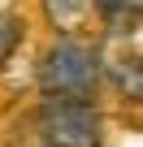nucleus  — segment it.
I'll use <instances>...</instances> for the list:
<instances>
[{
    "mask_svg": "<svg viewBox=\"0 0 143 147\" xmlns=\"http://www.w3.org/2000/svg\"><path fill=\"white\" fill-rule=\"evenodd\" d=\"M18 43H22V18L9 13V9H0V69L9 65V56H13Z\"/></svg>",
    "mask_w": 143,
    "mask_h": 147,
    "instance_id": "obj_6",
    "label": "nucleus"
},
{
    "mask_svg": "<svg viewBox=\"0 0 143 147\" xmlns=\"http://www.w3.org/2000/svg\"><path fill=\"white\" fill-rule=\"evenodd\" d=\"M39 5H43L48 26H52L61 39H78V35L91 26V13H100L96 0H39Z\"/></svg>",
    "mask_w": 143,
    "mask_h": 147,
    "instance_id": "obj_3",
    "label": "nucleus"
},
{
    "mask_svg": "<svg viewBox=\"0 0 143 147\" xmlns=\"http://www.w3.org/2000/svg\"><path fill=\"white\" fill-rule=\"evenodd\" d=\"M35 134L43 147H104V117L96 104L43 100L35 108Z\"/></svg>",
    "mask_w": 143,
    "mask_h": 147,
    "instance_id": "obj_2",
    "label": "nucleus"
},
{
    "mask_svg": "<svg viewBox=\"0 0 143 147\" xmlns=\"http://www.w3.org/2000/svg\"><path fill=\"white\" fill-rule=\"evenodd\" d=\"M104 82V52L83 39H56L35 65V87L43 100H78L91 104L96 87Z\"/></svg>",
    "mask_w": 143,
    "mask_h": 147,
    "instance_id": "obj_1",
    "label": "nucleus"
},
{
    "mask_svg": "<svg viewBox=\"0 0 143 147\" xmlns=\"http://www.w3.org/2000/svg\"><path fill=\"white\" fill-rule=\"evenodd\" d=\"M104 82H108L121 100L143 104V61H139V56H126V52L104 56Z\"/></svg>",
    "mask_w": 143,
    "mask_h": 147,
    "instance_id": "obj_4",
    "label": "nucleus"
},
{
    "mask_svg": "<svg viewBox=\"0 0 143 147\" xmlns=\"http://www.w3.org/2000/svg\"><path fill=\"white\" fill-rule=\"evenodd\" d=\"M96 5H100V13L108 18V26L126 22L130 13H143V0H96Z\"/></svg>",
    "mask_w": 143,
    "mask_h": 147,
    "instance_id": "obj_7",
    "label": "nucleus"
},
{
    "mask_svg": "<svg viewBox=\"0 0 143 147\" xmlns=\"http://www.w3.org/2000/svg\"><path fill=\"white\" fill-rule=\"evenodd\" d=\"M39 147H43V143H39Z\"/></svg>",
    "mask_w": 143,
    "mask_h": 147,
    "instance_id": "obj_8",
    "label": "nucleus"
},
{
    "mask_svg": "<svg viewBox=\"0 0 143 147\" xmlns=\"http://www.w3.org/2000/svg\"><path fill=\"white\" fill-rule=\"evenodd\" d=\"M113 35L121 39V52H126V56H139V61H143V13H130L126 22H117Z\"/></svg>",
    "mask_w": 143,
    "mask_h": 147,
    "instance_id": "obj_5",
    "label": "nucleus"
}]
</instances>
